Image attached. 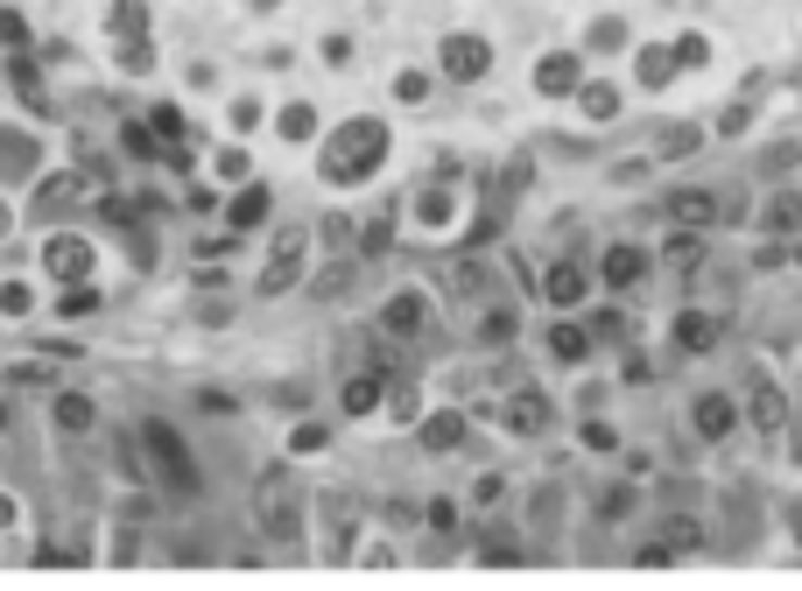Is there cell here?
I'll return each instance as SVG.
<instances>
[{
	"instance_id": "10",
	"label": "cell",
	"mask_w": 802,
	"mask_h": 591,
	"mask_svg": "<svg viewBox=\"0 0 802 591\" xmlns=\"http://www.w3.org/2000/svg\"><path fill=\"white\" fill-rule=\"evenodd\" d=\"M676 345L682 352H711V345H718V317H697V310L676 317Z\"/></svg>"
},
{
	"instance_id": "19",
	"label": "cell",
	"mask_w": 802,
	"mask_h": 591,
	"mask_svg": "<svg viewBox=\"0 0 802 591\" xmlns=\"http://www.w3.org/2000/svg\"><path fill=\"white\" fill-rule=\"evenodd\" d=\"M423 443H429V451H451V443H458V416H437L423 430Z\"/></svg>"
},
{
	"instance_id": "1",
	"label": "cell",
	"mask_w": 802,
	"mask_h": 591,
	"mask_svg": "<svg viewBox=\"0 0 802 591\" xmlns=\"http://www.w3.org/2000/svg\"><path fill=\"white\" fill-rule=\"evenodd\" d=\"M374 162H380V127H374V121H352L346 135L331 141V155H324V176L352 184V176H366Z\"/></svg>"
},
{
	"instance_id": "5",
	"label": "cell",
	"mask_w": 802,
	"mask_h": 591,
	"mask_svg": "<svg viewBox=\"0 0 802 591\" xmlns=\"http://www.w3.org/2000/svg\"><path fill=\"white\" fill-rule=\"evenodd\" d=\"M668 218H676V226H711V218H718V198H711V190H676V198H668Z\"/></svg>"
},
{
	"instance_id": "7",
	"label": "cell",
	"mask_w": 802,
	"mask_h": 591,
	"mask_svg": "<svg viewBox=\"0 0 802 591\" xmlns=\"http://www.w3.org/2000/svg\"><path fill=\"white\" fill-rule=\"evenodd\" d=\"M443 71H451V78H479V71H486V42L479 36H451V42H443Z\"/></svg>"
},
{
	"instance_id": "3",
	"label": "cell",
	"mask_w": 802,
	"mask_h": 591,
	"mask_svg": "<svg viewBox=\"0 0 802 591\" xmlns=\"http://www.w3.org/2000/svg\"><path fill=\"white\" fill-rule=\"evenodd\" d=\"M261 528H267V536H289V528H296V493H289L281 471L261 479Z\"/></svg>"
},
{
	"instance_id": "16",
	"label": "cell",
	"mask_w": 802,
	"mask_h": 591,
	"mask_svg": "<svg viewBox=\"0 0 802 591\" xmlns=\"http://www.w3.org/2000/svg\"><path fill=\"white\" fill-rule=\"evenodd\" d=\"M571 85H577V64H571V56H549V64H542V92H571Z\"/></svg>"
},
{
	"instance_id": "18",
	"label": "cell",
	"mask_w": 802,
	"mask_h": 591,
	"mask_svg": "<svg viewBox=\"0 0 802 591\" xmlns=\"http://www.w3.org/2000/svg\"><path fill=\"white\" fill-rule=\"evenodd\" d=\"M374 402H380V380H374V374H360V380L346 388V408L360 416V408H374Z\"/></svg>"
},
{
	"instance_id": "21",
	"label": "cell",
	"mask_w": 802,
	"mask_h": 591,
	"mask_svg": "<svg viewBox=\"0 0 802 591\" xmlns=\"http://www.w3.org/2000/svg\"><path fill=\"white\" fill-rule=\"evenodd\" d=\"M549 345H556V360H585V331H571V324H563Z\"/></svg>"
},
{
	"instance_id": "14",
	"label": "cell",
	"mask_w": 802,
	"mask_h": 591,
	"mask_svg": "<svg viewBox=\"0 0 802 591\" xmlns=\"http://www.w3.org/2000/svg\"><path fill=\"white\" fill-rule=\"evenodd\" d=\"M662 254H668V268H697V261H704V240H697V232H676Z\"/></svg>"
},
{
	"instance_id": "22",
	"label": "cell",
	"mask_w": 802,
	"mask_h": 591,
	"mask_svg": "<svg viewBox=\"0 0 802 591\" xmlns=\"http://www.w3.org/2000/svg\"><path fill=\"white\" fill-rule=\"evenodd\" d=\"M662 536H668V542H676V550H697V542H704V528H697V521H668V528H662Z\"/></svg>"
},
{
	"instance_id": "9",
	"label": "cell",
	"mask_w": 802,
	"mask_h": 591,
	"mask_svg": "<svg viewBox=\"0 0 802 591\" xmlns=\"http://www.w3.org/2000/svg\"><path fill=\"white\" fill-rule=\"evenodd\" d=\"M85 268H92V247L85 240H50V275H71V282H78Z\"/></svg>"
},
{
	"instance_id": "6",
	"label": "cell",
	"mask_w": 802,
	"mask_h": 591,
	"mask_svg": "<svg viewBox=\"0 0 802 591\" xmlns=\"http://www.w3.org/2000/svg\"><path fill=\"white\" fill-rule=\"evenodd\" d=\"M542 423H549V402H542V394H535V388H514V394H507V430L535 437V430H542Z\"/></svg>"
},
{
	"instance_id": "4",
	"label": "cell",
	"mask_w": 802,
	"mask_h": 591,
	"mask_svg": "<svg viewBox=\"0 0 802 591\" xmlns=\"http://www.w3.org/2000/svg\"><path fill=\"white\" fill-rule=\"evenodd\" d=\"M781 423H789V402H781V388L767 374H753V430L761 437H781Z\"/></svg>"
},
{
	"instance_id": "13",
	"label": "cell",
	"mask_w": 802,
	"mask_h": 591,
	"mask_svg": "<svg viewBox=\"0 0 802 591\" xmlns=\"http://www.w3.org/2000/svg\"><path fill=\"white\" fill-rule=\"evenodd\" d=\"M388 331H394V338H415V331H423V296H394V303H388Z\"/></svg>"
},
{
	"instance_id": "8",
	"label": "cell",
	"mask_w": 802,
	"mask_h": 591,
	"mask_svg": "<svg viewBox=\"0 0 802 591\" xmlns=\"http://www.w3.org/2000/svg\"><path fill=\"white\" fill-rule=\"evenodd\" d=\"M296 268H303V232H289V240H281V254H275V268L261 275V289L275 296L281 282H296Z\"/></svg>"
},
{
	"instance_id": "20",
	"label": "cell",
	"mask_w": 802,
	"mask_h": 591,
	"mask_svg": "<svg viewBox=\"0 0 802 591\" xmlns=\"http://www.w3.org/2000/svg\"><path fill=\"white\" fill-rule=\"evenodd\" d=\"M267 212V190H247L240 204H233V226H254V218Z\"/></svg>"
},
{
	"instance_id": "2",
	"label": "cell",
	"mask_w": 802,
	"mask_h": 591,
	"mask_svg": "<svg viewBox=\"0 0 802 591\" xmlns=\"http://www.w3.org/2000/svg\"><path fill=\"white\" fill-rule=\"evenodd\" d=\"M141 443H148V457H155V471H162V479L176 486V493H190V486H198V479H190V451H184V443H176L170 430H162V423H148V430H141Z\"/></svg>"
},
{
	"instance_id": "11",
	"label": "cell",
	"mask_w": 802,
	"mask_h": 591,
	"mask_svg": "<svg viewBox=\"0 0 802 591\" xmlns=\"http://www.w3.org/2000/svg\"><path fill=\"white\" fill-rule=\"evenodd\" d=\"M641 275H648V254H641V247H613V254H605V282L627 289V282H641Z\"/></svg>"
},
{
	"instance_id": "17",
	"label": "cell",
	"mask_w": 802,
	"mask_h": 591,
	"mask_svg": "<svg viewBox=\"0 0 802 591\" xmlns=\"http://www.w3.org/2000/svg\"><path fill=\"white\" fill-rule=\"evenodd\" d=\"M57 423H64V430H85V423H92V402H85V394H64V402H57Z\"/></svg>"
},
{
	"instance_id": "12",
	"label": "cell",
	"mask_w": 802,
	"mask_h": 591,
	"mask_svg": "<svg viewBox=\"0 0 802 591\" xmlns=\"http://www.w3.org/2000/svg\"><path fill=\"white\" fill-rule=\"evenodd\" d=\"M732 416H739V408L725 402V394H704V402H697V430H704V437H725V430H732Z\"/></svg>"
},
{
	"instance_id": "15",
	"label": "cell",
	"mask_w": 802,
	"mask_h": 591,
	"mask_svg": "<svg viewBox=\"0 0 802 591\" xmlns=\"http://www.w3.org/2000/svg\"><path fill=\"white\" fill-rule=\"evenodd\" d=\"M549 296H556V303H577V296H585V275H577L571 261H563V268H549Z\"/></svg>"
},
{
	"instance_id": "23",
	"label": "cell",
	"mask_w": 802,
	"mask_h": 591,
	"mask_svg": "<svg viewBox=\"0 0 802 591\" xmlns=\"http://www.w3.org/2000/svg\"><path fill=\"white\" fill-rule=\"evenodd\" d=\"M789 536L802 542V500H795V507H789Z\"/></svg>"
}]
</instances>
